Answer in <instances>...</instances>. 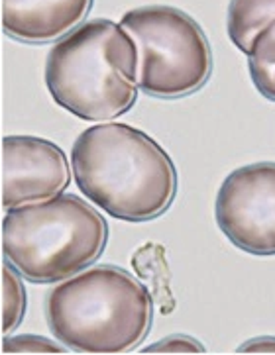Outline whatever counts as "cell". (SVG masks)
<instances>
[{
	"mask_svg": "<svg viewBox=\"0 0 275 355\" xmlns=\"http://www.w3.org/2000/svg\"><path fill=\"white\" fill-rule=\"evenodd\" d=\"M71 167L92 205L126 222L158 218L177 193V169L167 151L128 124L87 128L73 144Z\"/></svg>",
	"mask_w": 275,
	"mask_h": 355,
	"instance_id": "6da1fadb",
	"label": "cell"
},
{
	"mask_svg": "<svg viewBox=\"0 0 275 355\" xmlns=\"http://www.w3.org/2000/svg\"><path fill=\"white\" fill-rule=\"evenodd\" d=\"M46 85L51 98L89 122H108L136 103L138 47L112 20L94 18L49 49Z\"/></svg>",
	"mask_w": 275,
	"mask_h": 355,
	"instance_id": "7a4b0ae2",
	"label": "cell"
},
{
	"mask_svg": "<svg viewBox=\"0 0 275 355\" xmlns=\"http://www.w3.org/2000/svg\"><path fill=\"white\" fill-rule=\"evenodd\" d=\"M47 324L63 345L81 354H124L144 342L153 298L128 271L112 265L63 279L46 300Z\"/></svg>",
	"mask_w": 275,
	"mask_h": 355,
	"instance_id": "3957f363",
	"label": "cell"
},
{
	"mask_svg": "<svg viewBox=\"0 0 275 355\" xmlns=\"http://www.w3.org/2000/svg\"><path fill=\"white\" fill-rule=\"evenodd\" d=\"M108 238L101 212L75 195L8 208L2 220L4 259L32 283H58L94 263Z\"/></svg>",
	"mask_w": 275,
	"mask_h": 355,
	"instance_id": "277c9868",
	"label": "cell"
},
{
	"mask_svg": "<svg viewBox=\"0 0 275 355\" xmlns=\"http://www.w3.org/2000/svg\"><path fill=\"white\" fill-rule=\"evenodd\" d=\"M138 47L140 91L158 98L193 94L212 73V51L205 32L173 6H140L120 18Z\"/></svg>",
	"mask_w": 275,
	"mask_h": 355,
	"instance_id": "5b68a950",
	"label": "cell"
},
{
	"mask_svg": "<svg viewBox=\"0 0 275 355\" xmlns=\"http://www.w3.org/2000/svg\"><path fill=\"white\" fill-rule=\"evenodd\" d=\"M217 224L242 252L275 255V163L232 171L217 195Z\"/></svg>",
	"mask_w": 275,
	"mask_h": 355,
	"instance_id": "8992f818",
	"label": "cell"
},
{
	"mask_svg": "<svg viewBox=\"0 0 275 355\" xmlns=\"http://www.w3.org/2000/svg\"><path fill=\"white\" fill-rule=\"evenodd\" d=\"M71 183L67 155L53 141L34 136L2 139V207L44 202Z\"/></svg>",
	"mask_w": 275,
	"mask_h": 355,
	"instance_id": "52a82bcc",
	"label": "cell"
},
{
	"mask_svg": "<svg viewBox=\"0 0 275 355\" xmlns=\"http://www.w3.org/2000/svg\"><path fill=\"white\" fill-rule=\"evenodd\" d=\"M92 0H2L4 32L32 44H46L79 28Z\"/></svg>",
	"mask_w": 275,
	"mask_h": 355,
	"instance_id": "ba28073f",
	"label": "cell"
},
{
	"mask_svg": "<svg viewBox=\"0 0 275 355\" xmlns=\"http://www.w3.org/2000/svg\"><path fill=\"white\" fill-rule=\"evenodd\" d=\"M132 267L136 275L146 283L161 314H172L175 310V298L172 293V271L165 257V248L153 241L140 245L132 255Z\"/></svg>",
	"mask_w": 275,
	"mask_h": 355,
	"instance_id": "9c48e42d",
	"label": "cell"
},
{
	"mask_svg": "<svg viewBox=\"0 0 275 355\" xmlns=\"http://www.w3.org/2000/svg\"><path fill=\"white\" fill-rule=\"evenodd\" d=\"M275 20V0H230L228 35L242 53H250L253 40Z\"/></svg>",
	"mask_w": 275,
	"mask_h": 355,
	"instance_id": "30bf717a",
	"label": "cell"
},
{
	"mask_svg": "<svg viewBox=\"0 0 275 355\" xmlns=\"http://www.w3.org/2000/svg\"><path fill=\"white\" fill-rule=\"evenodd\" d=\"M248 67L256 89L265 98L275 101V20L253 40L248 53Z\"/></svg>",
	"mask_w": 275,
	"mask_h": 355,
	"instance_id": "8fae6325",
	"label": "cell"
},
{
	"mask_svg": "<svg viewBox=\"0 0 275 355\" xmlns=\"http://www.w3.org/2000/svg\"><path fill=\"white\" fill-rule=\"evenodd\" d=\"M20 273L8 261L2 267V334H12L26 312V288Z\"/></svg>",
	"mask_w": 275,
	"mask_h": 355,
	"instance_id": "7c38bea8",
	"label": "cell"
},
{
	"mask_svg": "<svg viewBox=\"0 0 275 355\" xmlns=\"http://www.w3.org/2000/svg\"><path fill=\"white\" fill-rule=\"evenodd\" d=\"M63 352L65 349L56 342L34 334L6 336L2 342V354H63Z\"/></svg>",
	"mask_w": 275,
	"mask_h": 355,
	"instance_id": "4fadbf2b",
	"label": "cell"
},
{
	"mask_svg": "<svg viewBox=\"0 0 275 355\" xmlns=\"http://www.w3.org/2000/svg\"><path fill=\"white\" fill-rule=\"evenodd\" d=\"M144 354H203V344L185 334H173L142 349Z\"/></svg>",
	"mask_w": 275,
	"mask_h": 355,
	"instance_id": "5bb4252c",
	"label": "cell"
},
{
	"mask_svg": "<svg viewBox=\"0 0 275 355\" xmlns=\"http://www.w3.org/2000/svg\"><path fill=\"white\" fill-rule=\"evenodd\" d=\"M238 354H275V336H262L238 347Z\"/></svg>",
	"mask_w": 275,
	"mask_h": 355,
	"instance_id": "9a60e30c",
	"label": "cell"
}]
</instances>
